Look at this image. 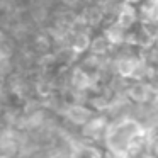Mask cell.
Wrapping results in <instances>:
<instances>
[{
	"label": "cell",
	"instance_id": "3",
	"mask_svg": "<svg viewBox=\"0 0 158 158\" xmlns=\"http://www.w3.org/2000/svg\"><path fill=\"white\" fill-rule=\"evenodd\" d=\"M90 38H92V31L89 29H80V31H73L72 36H70V43L68 46L77 53L78 56L85 55L89 51L90 46Z\"/></svg>",
	"mask_w": 158,
	"mask_h": 158
},
{
	"label": "cell",
	"instance_id": "1",
	"mask_svg": "<svg viewBox=\"0 0 158 158\" xmlns=\"http://www.w3.org/2000/svg\"><path fill=\"white\" fill-rule=\"evenodd\" d=\"M138 21L143 24H158V0H141L136 5Z\"/></svg>",
	"mask_w": 158,
	"mask_h": 158
},
{
	"label": "cell",
	"instance_id": "5",
	"mask_svg": "<svg viewBox=\"0 0 158 158\" xmlns=\"http://www.w3.org/2000/svg\"><path fill=\"white\" fill-rule=\"evenodd\" d=\"M114 22H117V24H119L123 29L129 31V29L133 27V26H136V24H138V12H136V7H134V5H127V4H124L123 7H121L119 14L116 15Z\"/></svg>",
	"mask_w": 158,
	"mask_h": 158
},
{
	"label": "cell",
	"instance_id": "6",
	"mask_svg": "<svg viewBox=\"0 0 158 158\" xmlns=\"http://www.w3.org/2000/svg\"><path fill=\"white\" fill-rule=\"evenodd\" d=\"M70 116L73 117V121H87L89 112H87L85 107L75 106V107H72V109H70Z\"/></svg>",
	"mask_w": 158,
	"mask_h": 158
},
{
	"label": "cell",
	"instance_id": "2",
	"mask_svg": "<svg viewBox=\"0 0 158 158\" xmlns=\"http://www.w3.org/2000/svg\"><path fill=\"white\" fill-rule=\"evenodd\" d=\"M104 36L107 38V41L112 44V48H119V46H124L126 44V29H123L117 22L114 21H107L106 24L102 26L100 29Z\"/></svg>",
	"mask_w": 158,
	"mask_h": 158
},
{
	"label": "cell",
	"instance_id": "4",
	"mask_svg": "<svg viewBox=\"0 0 158 158\" xmlns=\"http://www.w3.org/2000/svg\"><path fill=\"white\" fill-rule=\"evenodd\" d=\"M89 53L97 55V56H110V53H112V44L107 41V38L100 31H95V32H92V38H90Z\"/></svg>",
	"mask_w": 158,
	"mask_h": 158
}]
</instances>
